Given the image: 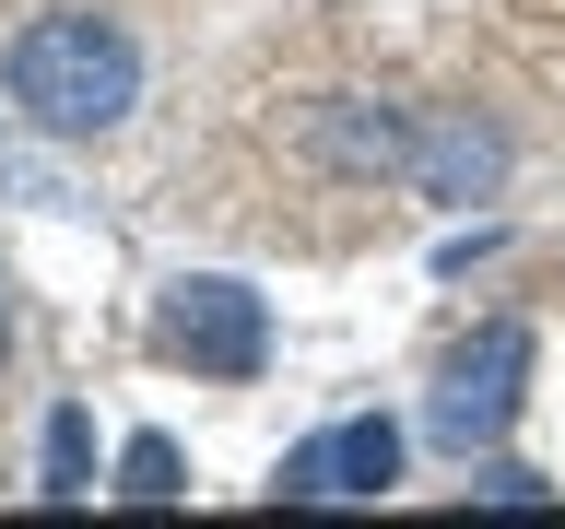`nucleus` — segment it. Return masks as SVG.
<instances>
[{"label": "nucleus", "mask_w": 565, "mask_h": 529, "mask_svg": "<svg viewBox=\"0 0 565 529\" xmlns=\"http://www.w3.org/2000/svg\"><path fill=\"white\" fill-rule=\"evenodd\" d=\"M0 365H12V294H0Z\"/></svg>", "instance_id": "obj_8"}, {"label": "nucleus", "mask_w": 565, "mask_h": 529, "mask_svg": "<svg viewBox=\"0 0 565 529\" xmlns=\"http://www.w3.org/2000/svg\"><path fill=\"white\" fill-rule=\"evenodd\" d=\"M388 483H401V423H377V412L307 435V447L271 471L282 506H365V494H388Z\"/></svg>", "instance_id": "obj_4"}, {"label": "nucleus", "mask_w": 565, "mask_h": 529, "mask_svg": "<svg viewBox=\"0 0 565 529\" xmlns=\"http://www.w3.org/2000/svg\"><path fill=\"white\" fill-rule=\"evenodd\" d=\"M153 342H166V365H189V377L247 388L259 365H271V306H259L247 282H224V271H189V282H166Z\"/></svg>", "instance_id": "obj_3"}, {"label": "nucleus", "mask_w": 565, "mask_h": 529, "mask_svg": "<svg viewBox=\"0 0 565 529\" xmlns=\"http://www.w3.org/2000/svg\"><path fill=\"white\" fill-rule=\"evenodd\" d=\"M47 506H71V494H95V423H83V400H60L47 412Z\"/></svg>", "instance_id": "obj_6"}, {"label": "nucleus", "mask_w": 565, "mask_h": 529, "mask_svg": "<svg viewBox=\"0 0 565 529\" xmlns=\"http://www.w3.org/2000/svg\"><path fill=\"white\" fill-rule=\"evenodd\" d=\"M118 494H130V506H177V494H189L177 435H130V447H118Z\"/></svg>", "instance_id": "obj_7"}, {"label": "nucleus", "mask_w": 565, "mask_h": 529, "mask_svg": "<svg viewBox=\"0 0 565 529\" xmlns=\"http://www.w3.org/2000/svg\"><path fill=\"white\" fill-rule=\"evenodd\" d=\"M530 365H542V342H530V317H483L471 342L448 353V377H436V400H424V435L436 447H494L507 423H519V400H530Z\"/></svg>", "instance_id": "obj_2"}, {"label": "nucleus", "mask_w": 565, "mask_h": 529, "mask_svg": "<svg viewBox=\"0 0 565 529\" xmlns=\"http://www.w3.org/2000/svg\"><path fill=\"white\" fill-rule=\"evenodd\" d=\"M413 188H436V201H494V176H507V141L483 130V118H459V106H424L413 118Z\"/></svg>", "instance_id": "obj_5"}, {"label": "nucleus", "mask_w": 565, "mask_h": 529, "mask_svg": "<svg viewBox=\"0 0 565 529\" xmlns=\"http://www.w3.org/2000/svg\"><path fill=\"white\" fill-rule=\"evenodd\" d=\"M12 106H24L47 141H95V130H118L141 106V47L106 24V12L60 0V12H35V24L12 35Z\"/></svg>", "instance_id": "obj_1"}]
</instances>
